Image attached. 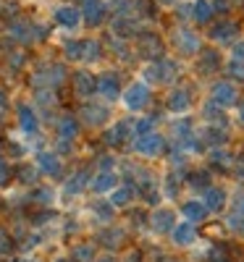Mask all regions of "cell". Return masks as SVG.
Wrapping results in <instances>:
<instances>
[{"mask_svg": "<svg viewBox=\"0 0 244 262\" xmlns=\"http://www.w3.org/2000/svg\"><path fill=\"white\" fill-rule=\"evenodd\" d=\"M181 74V63L176 60V58H160V60H152L145 66V71H142V79L147 84H171L176 81Z\"/></svg>", "mask_w": 244, "mask_h": 262, "instance_id": "6da1fadb", "label": "cell"}, {"mask_svg": "<svg viewBox=\"0 0 244 262\" xmlns=\"http://www.w3.org/2000/svg\"><path fill=\"white\" fill-rule=\"evenodd\" d=\"M181 0H155V8H176Z\"/></svg>", "mask_w": 244, "mask_h": 262, "instance_id": "7dc6e473", "label": "cell"}, {"mask_svg": "<svg viewBox=\"0 0 244 262\" xmlns=\"http://www.w3.org/2000/svg\"><path fill=\"white\" fill-rule=\"evenodd\" d=\"M63 55L69 60H82V55H84V39L82 42H69V45L63 48Z\"/></svg>", "mask_w": 244, "mask_h": 262, "instance_id": "e575fe53", "label": "cell"}, {"mask_svg": "<svg viewBox=\"0 0 244 262\" xmlns=\"http://www.w3.org/2000/svg\"><path fill=\"white\" fill-rule=\"evenodd\" d=\"M0 147H3V144H0Z\"/></svg>", "mask_w": 244, "mask_h": 262, "instance_id": "680465c9", "label": "cell"}, {"mask_svg": "<svg viewBox=\"0 0 244 262\" xmlns=\"http://www.w3.org/2000/svg\"><path fill=\"white\" fill-rule=\"evenodd\" d=\"M76 134H79V123H76V118L63 116V118L58 121V139L74 142V139H76Z\"/></svg>", "mask_w": 244, "mask_h": 262, "instance_id": "484cf974", "label": "cell"}, {"mask_svg": "<svg viewBox=\"0 0 244 262\" xmlns=\"http://www.w3.org/2000/svg\"><path fill=\"white\" fill-rule=\"evenodd\" d=\"M100 55H103V45L97 39H84V55H82V60L84 63H97L100 60Z\"/></svg>", "mask_w": 244, "mask_h": 262, "instance_id": "4dcf8cb0", "label": "cell"}, {"mask_svg": "<svg viewBox=\"0 0 244 262\" xmlns=\"http://www.w3.org/2000/svg\"><path fill=\"white\" fill-rule=\"evenodd\" d=\"M116 184H118L116 173H97V176L90 181V189H92L95 194H105V191H113Z\"/></svg>", "mask_w": 244, "mask_h": 262, "instance_id": "cb8c5ba5", "label": "cell"}, {"mask_svg": "<svg viewBox=\"0 0 244 262\" xmlns=\"http://www.w3.org/2000/svg\"><path fill=\"white\" fill-rule=\"evenodd\" d=\"M108 13V3L105 0H82V16L90 27H100Z\"/></svg>", "mask_w": 244, "mask_h": 262, "instance_id": "7c38bea8", "label": "cell"}, {"mask_svg": "<svg viewBox=\"0 0 244 262\" xmlns=\"http://www.w3.org/2000/svg\"><path fill=\"white\" fill-rule=\"evenodd\" d=\"M100 242H103L105 247H118V244H121V231H105Z\"/></svg>", "mask_w": 244, "mask_h": 262, "instance_id": "ab89813d", "label": "cell"}, {"mask_svg": "<svg viewBox=\"0 0 244 262\" xmlns=\"http://www.w3.org/2000/svg\"><path fill=\"white\" fill-rule=\"evenodd\" d=\"M179 181H181V173H168V176L163 179L166 196H176V194H179Z\"/></svg>", "mask_w": 244, "mask_h": 262, "instance_id": "836d02e7", "label": "cell"}, {"mask_svg": "<svg viewBox=\"0 0 244 262\" xmlns=\"http://www.w3.org/2000/svg\"><path fill=\"white\" fill-rule=\"evenodd\" d=\"M231 3H234V6H239V3H244V0H231Z\"/></svg>", "mask_w": 244, "mask_h": 262, "instance_id": "9f6ffc18", "label": "cell"}, {"mask_svg": "<svg viewBox=\"0 0 244 262\" xmlns=\"http://www.w3.org/2000/svg\"><path fill=\"white\" fill-rule=\"evenodd\" d=\"M236 32H239V27L234 21H220V24H215L208 34H210L213 42H218V45H226V42H231L236 37Z\"/></svg>", "mask_w": 244, "mask_h": 262, "instance_id": "ac0fdd59", "label": "cell"}, {"mask_svg": "<svg viewBox=\"0 0 244 262\" xmlns=\"http://www.w3.org/2000/svg\"><path fill=\"white\" fill-rule=\"evenodd\" d=\"M37 200L39 202H53V189H37Z\"/></svg>", "mask_w": 244, "mask_h": 262, "instance_id": "f6af8a7d", "label": "cell"}, {"mask_svg": "<svg viewBox=\"0 0 244 262\" xmlns=\"http://www.w3.org/2000/svg\"><path fill=\"white\" fill-rule=\"evenodd\" d=\"M226 74L231 76V79H236V81H244V60H229L226 63Z\"/></svg>", "mask_w": 244, "mask_h": 262, "instance_id": "d590c367", "label": "cell"}, {"mask_svg": "<svg viewBox=\"0 0 244 262\" xmlns=\"http://www.w3.org/2000/svg\"><path fill=\"white\" fill-rule=\"evenodd\" d=\"M155 123H158V118H155V116H139V118L134 121V126H131V134H134V137L152 134V131H155Z\"/></svg>", "mask_w": 244, "mask_h": 262, "instance_id": "f1b7e54d", "label": "cell"}, {"mask_svg": "<svg viewBox=\"0 0 244 262\" xmlns=\"http://www.w3.org/2000/svg\"><path fill=\"white\" fill-rule=\"evenodd\" d=\"M97 262H116V259H113V257H100Z\"/></svg>", "mask_w": 244, "mask_h": 262, "instance_id": "f5cc1de1", "label": "cell"}, {"mask_svg": "<svg viewBox=\"0 0 244 262\" xmlns=\"http://www.w3.org/2000/svg\"><path fill=\"white\" fill-rule=\"evenodd\" d=\"M210 160L215 163V165H231V155H229V152L226 149H213V155H210Z\"/></svg>", "mask_w": 244, "mask_h": 262, "instance_id": "f35d334b", "label": "cell"}, {"mask_svg": "<svg viewBox=\"0 0 244 262\" xmlns=\"http://www.w3.org/2000/svg\"><path fill=\"white\" fill-rule=\"evenodd\" d=\"M16 121H18V131L24 137H37L39 134V118H37V111L32 105H18L16 111Z\"/></svg>", "mask_w": 244, "mask_h": 262, "instance_id": "9c48e42d", "label": "cell"}, {"mask_svg": "<svg viewBox=\"0 0 244 262\" xmlns=\"http://www.w3.org/2000/svg\"><path fill=\"white\" fill-rule=\"evenodd\" d=\"M223 202H226L223 189H213V186L205 189V205H208V210H220V207H223Z\"/></svg>", "mask_w": 244, "mask_h": 262, "instance_id": "1f68e13d", "label": "cell"}, {"mask_svg": "<svg viewBox=\"0 0 244 262\" xmlns=\"http://www.w3.org/2000/svg\"><path fill=\"white\" fill-rule=\"evenodd\" d=\"M27 262H37V259H27Z\"/></svg>", "mask_w": 244, "mask_h": 262, "instance_id": "6f0895ef", "label": "cell"}, {"mask_svg": "<svg viewBox=\"0 0 244 262\" xmlns=\"http://www.w3.org/2000/svg\"><path fill=\"white\" fill-rule=\"evenodd\" d=\"M97 95L105 97L108 102L118 100V97L124 95V90H121V76H118L116 71H103V74L97 76Z\"/></svg>", "mask_w": 244, "mask_h": 262, "instance_id": "8992f818", "label": "cell"}, {"mask_svg": "<svg viewBox=\"0 0 244 262\" xmlns=\"http://www.w3.org/2000/svg\"><path fill=\"white\" fill-rule=\"evenodd\" d=\"M74 262H95V247L92 244H76L71 249Z\"/></svg>", "mask_w": 244, "mask_h": 262, "instance_id": "d6a6232c", "label": "cell"}, {"mask_svg": "<svg viewBox=\"0 0 244 262\" xmlns=\"http://www.w3.org/2000/svg\"><path fill=\"white\" fill-rule=\"evenodd\" d=\"M215 11H213V3L210 0H194V6H192V21L199 27H208L210 21H213Z\"/></svg>", "mask_w": 244, "mask_h": 262, "instance_id": "d6986e66", "label": "cell"}, {"mask_svg": "<svg viewBox=\"0 0 244 262\" xmlns=\"http://www.w3.org/2000/svg\"><path fill=\"white\" fill-rule=\"evenodd\" d=\"M192 6L194 3H187V0H184V3H179V6L173 8V13L179 16V18H192Z\"/></svg>", "mask_w": 244, "mask_h": 262, "instance_id": "b9f144b4", "label": "cell"}, {"mask_svg": "<svg viewBox=\"0 0 244 262\" xmlns=\"http://www.w3.org/2000/svg\"><path fill=\"white\" fill-rule=\"evenodd\" d=\"M194 69H197L199 76H210V74H215L218 69H223L220 53L213 50V48H202V50H199V55L194 58Z\"/></svg>", "mask_w": 244, "mask_h": 262, "instance_id": "52a82bcc", "label": "cell"}, {"mask_svg": "<svg viewBox=\"0 0 244 262\" xmlns=\"http://www.w3.org/2000/svg\"><path fill=\"white\" fill-rule=\"evenodd\" d=\"M110 32H113V37H121V39H131V37L137 39L139 32H142V27H139V21L134 16H116Z\"/></svg>", "mask_w": 244, "mask_h": 262, "instance_id": "8fae6325", "label": "cell"}, {"mask_svg": "<svg viewBox=\"0 0 244 262\" xmlns=\"http://www.w3.org/2000/svg\"><path fill=\"white\" fill-rule=\"evenodd\" d=\"M210 3H213V11H215V13H223V11H229L231 0H210Z\"/></svg>", "mask_w": 244, "mask_h": 262, "instance_id": "bcb514c9", "label": "cell"}, {"mask_svg": "<svg viewBox=\"0 0 244 262\" xmlns=\"http://www.w3.org/2000/svg\"><path fill=\"white\" fill-rule=\"evenodd\" d=\"M234 58H236V60H244V39L234 45Z\"/></svg>", "mask_w": 244, "mask_h": 262, "instance_id": "681fc988", "label": "cell"}, {"mask_svg": "<svg viewBox=\"0 0 244 262\" xmlns=\"http://www.w3.org/2000/svg\"><path fill=\"white\" fill-rule=\"evenodd\" d=\"M55 262H74V259H69V257H60V259H55Z\"/></svg>", "mask_w": 244, "mask_h": 262, "instance_id": "db71d44e", "label": "cell"}, {"mask_svg": "<svg viewBox=\"0 0 244 262\" xmlns=\"http://www.w3.org/2000/svg\"><path fill=\"white\" fill-rule=\"evenodd\" d=\"M189 184H192L194 189H208V186H210V173H208V170H197L194 176L189 179Z\"/></svg>", "mask_w": 244, "mask_h": 262, "instance_id": "8d00e7d4", "label": "cell"}, {"mask_svg": "<svg viewBox=\"0 0 244 262\" xmlns=\"http://www.w3.org/2000/svg\"><path fill=\"white\" fill-rule=\"evenodd\" d=\"M34 100H37L42 107L55 105V95H53V90H37V92H34Z\"/></svg>", "mask_w": 244, "mask_h": 262, "instance_id": "74e56055", "label": "cell"}, {"mask_svg": "<svg viewBox=\"0 0 244 262\" xmlns=\"http://www.w3.org/2000/svg\"><path fill=\"white\" fill-rule=\"evenodd\" d=\"M8 34L18 42H34L37 34H34V24L27 18H13L11 24H8Z\"/></svg>", "mask_w": 244, "mask_h": 262, "instance_id": "e0dca14e", "label": "cell"}, {"mask_svg": "<svg viewBox=\"0 0 244 262\" xmlns=\"http://www.w3.org/2000/svg\"><path fill=\"white\" fill-rule=\"evenodd\" d=\"M6 107H8V95H6L3 90H0V113H3Z\"/></svg>", "mask_w": 244, "mask_h": 262, "instance_id": "f907efd6", "label": "cell"}, {"mask_svg": "<svg viewBox=\"0 0 244 262\" xmlns=\"http://www.w3.org/2000/svg\"><path fill=\"white\" fill-rule=\"evenodd\" d=\"M163 50H166V42H163V37L158 34V32H139V37H137V48H134V53L139 55V58H145V60H160V58H166L163 55Z\"/></svg>", "mask_w": 244, "mask_h": 262, "instance_id": "277c9868", "label": "cell"}, {"mask_svg": "<svg viewBox=\"0 0 244 262\" xmlns=\"http://www.w3.org/2000/svg\"><path fill=\"white\" fill-rule=\"evenodd\" d=\"M53 21L66 32H76L82 27L84 16H82V8H76V6H58V8H53Z\"/></svg>", "mask_w": 244, "mask_h": 262, "instance_id": "5b68a950", "label": "cell"}, {"mask_svg": "<svg viewBox=\"0 0 244 262\" xmlns=\"http://www.w3.org/2000/svg\"><path fill=\"white\" fill-rule=\"evenodd\" d=\"M171 48L179 53L181 58H197L199 50H202V37H199L194 29L179 24L171 32Z\"/></svg>", "mask_w": 244, "mask_h": 262, "instance_id": "7a4b0ae2", "label": "cell"}, {"mask_svg": "<svg viewBox=\"0 0 244 262\" xmlns=\"http://www.w3.org/2000/svg\"><path fill=\"white\" fill-rule=\"evenodd\" d=\"M197 137H199V139H202L205 144H213V147L218 149L220 144H223V142H226V131H220V128H218L215 123H213V126L208 123L205 128H199V134H197Z\"/></svg>", "mask_w": 244, "mask_h": 262, "instance_id": "d4e9b609", "label": "cell"}, {"mask_svg": "<svg viewBox=\"0 0 244 262\" xmlns=\"http://www.w3.org/2000/svg\"><path fill=\"white\" fill-rule=\"evenodd\" d=\"M37 170L45 173V176H60V170H63L60 155L58 152H50V149L37 152Z\"/></svg>", "mask_w": 244, "mask_h": 262, "instance_id": "5bb4252c", "label": "cell"}, {"mask_svg": "<svg viewBox=\"0 0 244 262\" xmlns=\"http://www.w3.org/2000/svg\"><path fill=\"white\" fill-rule=\"evenodd\" d=\"M171 233H173V244L176 247H192L197 242V231H194V226L189 221L181 223V226H176Z\"/></svg>", "mask_w": 244, "mask_h": 262, "instance_id": "7402d4cb", "label": "cell"}, {"mask_svg": "<svg viewBox=\"0 0 244 262\" xmlns=\"http://www.w3.org/2000/svg\"><path fill=\"white\" fill-rule=\"evenodd\" d=\"M131 200H134V189L131 186H116L113 194H110V205L113 207H126Z\"/></svg>", "mask_w": 244, "mask_h": 262, "instance_id": "f546056e", "label": "cell"}, {"mask_svg": "<svg viewBox=\"0 0 244 262\" xmlns=\"http://www.w3.org/2000/svg\"><path fill=\"white\" fill-rule=\"evenodd\" d=\"M208 205H202L199 200H187L184 205H181V215L187 217L189 223H199V221H205L208 217Z\"/></svg>", "mask_w": 244, "mask_h": 262, "instance_id": "ffe728a7", "label": "cell"}, {"mask_svg": "<svg viewBox=\"0 0 244 262\" xmlns=\"http://www.w3.org/2000/svg\"><path fill=\"white\" fill-rule=\"evenodd\" d=\"M11 247H13V244H11V236H8V233H0V254H8Z\"/></svg>", "mask_w": 244, "mask_h": 262, "instance_id": "ee69618b", "label": "cell"}, {"mask_svg": "<svg viewBox=\"0 0 244 262\" xmlns=\"http://www.w3.org/2000/svg\"><path fill=\"white\" fill-rule=\"evenodd\" d=\"M163 262H181V259H173V257H168V259H163Z\"/></svg>", "mask_w": 244, "mask_h": 262, "instance_id": "11a10c76", "label": "cell"}, {"mask_svg": "<svg viewBox=\"0 0 244 262\" xmlns=\"http://www.w3.org/2000/svg\"><path fill=\"white\" fill-rule=\"evenodd\" d=\"M108 118H110L108 105H95V102H90V105H84V107H82V121H84L87 126H92V128L103 126Z\"/></svg>", "mask_w": 244, "mask_h": 262, "instance_id": "2e32d148", "label": "cell"}, {"mask_svg": "<svg viewBox=\"0 0 244 262\" xmlns=\"http://www.w3.org/2000/svg\"><path fill=\"white\" fill-rule=\"evenodd\" d=\"M21 181H24V184L37 181V168H24V170H21Z\"/></svg>", "mask_w": 244, "mask_h": 262, "instance_id": "7bdbcfd3", "label": "cell"}, {"mask_svg": "<svg viewBox=\"0 0 244 262\" xmlns=\"http://www.w3.org/2000/svg\"><path fill=\"white\" fill-rule=\"evenodd\" d=\"M74 92L79 97H90L97 92V76L92 71H87V69H79L74 74Z\"/></svg>", "mask_w": 244, "mask_h": 262, "instance_id": "9a60e30c", "label": "cell"}, {"mask_svg": "<svg viewBox=\"0 0 244 262\" xmlns=\"http://www.w3.org/2000/svg\"><path fill=\"white\" fill-rule=\"evenodd\" d=\"M87 181H90V179H87V173H84V170L74 173V176H71L69 181H66L63 194H66V196H76V194H82V189L87 186Z\"/></svg>", "mask_w": 244, "mask_h": 262, "instance_id": "83f0119b", "label": "cell"}, {"mask_svg": "<svg viewBox=\"0 0 244 262\" xmlns=\"http://www.w3.org/2000/svg\"><path fill=\"white\" fill-rule=\"evenodd\" d=\"M95 212L103 223H108L110 217H113V205H95Z\"/></svg>", "mask_w": 244, "mask_h": 262, "instance_id": "60d3db41", "label": "cell"}, {"mask_svg": "<svg viewBox=\"0 0 244 262\" xmlns=\"http://www.w3.org/2000/svg\"><path fill=\"white\" fill-rule=\"evenodd\" d=\"M166 107L173 113V116H187L189 107H192V92L187 86H173L166 97Z\"/></svg>", "mask_w": 244, "mask_h": 262, "instance_id": "ba28073f", "label": "cell"}, {"mask_svg": "<svg viewBox=\"0 0 244 262\" xmlns=\"http://www.w3.org/2000/svg\"><path fill=\"white\" fill-rule=\"evenodd\" d=\"M239 121L244 123V102H241V107H239Z\"/></svg>", "mask_w": 244, "mask_h": 262, "instance_id": "816d5d0a", "label": "cell"}, {"mask_svg": "<svg viewBox=\"0 0 244 262\" xmlns=\"http://www.w3.org/2000/svg\"><path fill=\"white\" fill-rule=\"evenodd\" d=\"M202 121L220 126V123L226 121V113H223V107H220V105H215L213 100H210V102H205V105H202Z\"/></svg>", "mask_w": 244, "mask_h": 262, "instance_id": "4316f807", "label": "cell"}, {"mask_svg": "<svg viewBox=\"0 0 244 262\" xmlns=\"http://www.w3.org/2000/svg\"><path fill=\"white\" fill-rule=\"evenodd\" d=\"M236 97H239V92L231 81H215L213 90H210V100L220 107H231L236 102Z\"/></svg>", "mask_w": 244, "mask_h": 262, "instance_id": "4fadbf2b", "label": "cell"}, {"mask_svg": "<svg viewBox=\"0 0 244 262\" xmlns=\"http://www.w3.org/2000/svg\"><path fill=\"white\" fill-rule=\"evenodd\" d=\"M131 126H134V123H131V121H118V123H113V126H110L108 131H105V142L110 144V147H118L129 134H131Z\"/></svg>", "mask_w": 244, "mask_h": 262, "instance_id": "44dd1931", "label": "cell"}, {"mask_svg": "<svg viewBox=\"0 0 244 262\" xmlns=\"http://www.w3.org/2000/svg\"><path fill=\"white\" fill-rule=\"evenodd\" d=\"M163 147H166V139L160 137V134H145V137H137L134 139V152L137 155H142V158H158L160 152H163Z\"/></svg>", "mask_w": 244, "mask_h": 262, "instance_id": "30bf717a", "label": "cell"}, {"mask_svg": "<svg viewBox=\"0 0 244 262\" xmlns=\"http://www.w3.org/2000/svg\"><path fill=\"white\" fill-rule=\"evenodd\" d=\"M121 102H124V107L126 111H131V113H142L145 107L152 102V90H150V84L142 79H137V81H131L126 90H124V95H121Z\"/></svg>", "mask_w": 244, "mask_h": 262, "instance_id": "3957f363", "label": "cell"}, {"mask_svg": "<svg viewBox=\"0 0 244 262\" xmlns=\"http://www.w3.org/2000/svg\"><path fill=\"white\" fill-rule=\"evenodd\" d=\"M6 181H8V163L0 158V186H3Z\"/></svg>", "mask_w": 244, "mask_h": 262, "instance_id": "c3c4849f", "label": "cell"}, {"mask_svg": "<svg viewBox=\"0 0 244 262\" xmlns=\"http://www.w3.org/2000/svg\"><path fill=\"white\" fill-rule=\"evenodd\" d=\"M152 228L158 231V233H168L176 228V217L171 210H155L152 212Z\"/></svg>", "mask_w": 244, "mask_h": 262, "instance_id": "603a6c76", "label": "cell"}]
</instances>
